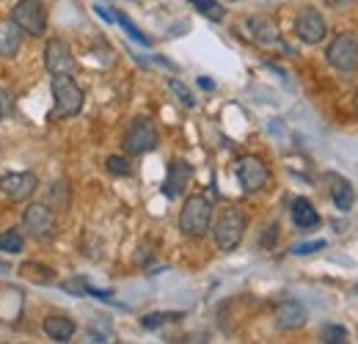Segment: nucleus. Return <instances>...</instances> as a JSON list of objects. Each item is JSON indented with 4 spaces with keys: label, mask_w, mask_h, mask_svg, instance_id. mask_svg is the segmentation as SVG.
<instances>
[{
    "label": "nucleus",
    "mask_w": 358,
    "mask_h": 344,
    "mask_svg": "<svg viewBox=\"0 0 358 344\" xmlns=\"http://www.w3.org/2000/svg\"><path fill=\"white\" fill-rule=\"evenodd\" d=\"M306 322V308L301 306L298 301H284L278 303V308H275V325L281 328V331H295V328H301Z\"/></svg>",
    "instance_id": "15"
},
{
    "label": "nucleus",
    "mask_w": 358,
    "mask_h": 344,
    "mask_svg": "<svg viewBox=\"0 0 358 344\" xmlns=\"http://www.w3.org/2000/svg\"><path fill=\"white\" fill-rule=\"evenodd\" d=\"M86 287H89L86 281H75V278L64 284V289H69V292H78V295H83V292H86Z\"/></svg>",
    "instance_id": "29"
},
{
    "label": "nucleus",
    "mask_w": 358,
    "mask_h": 344,
    "mask_svg": "<svg viewBox=\"0 0 358 344\" xmlns=\"http://www.w3.org/2000/svg\"><path fill=\"white\" fill-rule=\"evenodd\" d=\"M325 3H339V0H325Z\"/></svg>",
    "instance_id": "31"
},
{
    "label": "nucleus",
    "mask_w": 358,
    "mask_h": 344,
    "mask_svg": "<svg viewBox=\"0 0 358 344\" xmlns=\"http://www.w3.org/2000/svg\"><path fill=\"white\" fill-rule=\"evenodd\" d=\"M248 34L254 42H259L262 47H270V44L281 42V34H278V22L273 17H265V14H257V17H248Z\"/></svg>",
    "instance_id": "13"
},
{
    "label": "nucleus",
    "mask_w": 358,
    "mask_h": 344,
    "mask_svg": "<svg viewBox=\"0 0 358 344\" xmlns=\"http://www.w3.org/2000/svg\"><path fill=\"white\" fill-rule=\"evenodd\" d=\"M0 190L11 201H25L36 190V176L31 171H11L0 176Z\"/></svg>",
    "instance_id": "10"
},
{
    "label": "nucleus",
    "mask_w": 358,
    "mask_h": 344,
    "mask_svg": "<svg viewBox=\"0 0 358 344\" xmlns=\"http://www.w3.org/2000/svg\"><path fill=\"white\" fill-rule=\"evenodd\" d=\"M105 169L110 173H116V176H127V173H130V163H127V157L110 155V157L105 160Z\"/></svg>",
    "instance_id": "25"
},
{
    "label": "nucleus",
    "mask_w": 358,
    "mask_h": 344,
    "mask_svg": "<svg viewBox=\"0 0 358 344\" xmlns=\"http://www.w3.org/2000/svg\"><path fill=\"white\" fill-rule=\"evenodd\" d=\"M11 110H14V99H11V94L6 88H0V122L6 116H11Z\"/></svg>",
    "instance_id": "28"
},
{
    "label": "nucleus",
    "mask_w": 358,
    "mask_h": 344,
    "mask_svg": "<svg viewBox=\"0 0 358 344\" xmlns=\"http://www.w3.org/2000/svg\"><path fill=\"white\" fill-rule=\"evenodd\" d=\"M210 229H213L218 251L229 254V251H234L243 243L245 229H248V217H245V213L240 207H226L224 213L218 215V220H215V226H210Z\"/></svg>",
    "instance_id": "2"
},
{
    "label": "nucleus",
    "mask_w": 358,
    "mask_h": 344,
    "mask_svg": "<svg viewBox=\"0 0 358 344\" xmlns=\"http://www.w3.org/2000/svg\"><path fill=\"white\" fill-rule=\"evenodd\" d=\"M295 34H298V39H301V42L320 44L322 39H325V34H328L322 14H320V11H314V8H303V11H298V17H295Z\"/></svg>",
    "instance_id": "11"
},
{
    "label": "nucleus",
    "mask_w": 358,
    "mask_h": 344,
    "mask_svg": "<svg viewBox=\"0 0 358 344\" xmlns=\"http://www.w3.org/2000/svg\"><path fill=\"white\" fill-rule=\"evenodd\" d=\"M179 317H182L179 311H157V314H146V317H141V328L155 331V328H160V325H166V322H174V320H179Z\"/></svg>",
    "instance_id": "22"
},
{
    "label": "nucleus",
    "mask_w": 358,
    "mask_h": 344,
    "mask_svg": "<svg viewBox=\"0 0 358 344\" xmlns=\"http://www.w3.org/2000/svg\"><path fill=\"white\" fill-rule=\"evenodd\" d=\"M320 248H325V240L301 243V245H295V248H292V254H298V257H306V254H314V251H320Z\"/></svg>",
    "instance_id": "27"
},
{
    "label": "nucleus",
    "mask_w": 358,
    "mask_h": 344,
    "mask_svg": "<svg viewBox=\"0 0 358 344\" xmlns=\"http://www.w3.org/2000/svg\"><path fill=\"white\" fill-rule=\"evenodd\" d=\"M325 179H328V190H331L334 207L342 210V213H350V207H353V201H356L353 185H350L345 176H339V173H328Z\"/></svg>",
    "instance_id": "14"
},
{
    "label": "nucleus",
    "mask_w": 358,
    "mask_h": 344,
    "mask_svg": "<svg viewBox=\"0 0 358 344\" xmlns=\"http://www.w3.org/2000/svg\"><path fill=\"white\" fill-rule=\"evenodd\" d=\"M20 275L28 278V281H34V284H42V287L55 281V270L42 264V261H25V264L20 267Z\"/></svg>",
    "instance_id": "19"
},
{
    "label": "nucleus",
    "mask_w": 358,
    "mask_h": 344,
    "mask_svg": "<svg viewBox=\"0 0 358 344\" xmlns=\"http://www.w3.org/2000/svg\"><path fill=\"white\" fill-rule=\"evenodd\" d=\"M96 14H99L102 20H108V22H113V20H116V14H110L105 6H96Z\"/></svg>",
    "instance_id": "30"
},
{
    "label": "nucleus",
    "mask_w": 358,
    "mask_h": 344,
    "mask_svg": "<svg viewBox=\"0 0 358 344\" xmlns=\"http://www.w3.org/2000/svg\"><path fill=\"white\" fill-rule=\"evenodd\" d=\"M292 223L298 229H314L320 223V213L314 210V204L309 199H295L292 201Z\"/></svg>",
    "instance_id": "18"
},
{
    "label": "nucleus",
    "mask_w": 358,
    "mask_h": 344,
    "mask_svg": "<svg viewBox=\"0 0 358 344\" xmlns=\"http://www.w3.org/2000/svg\"><path fill=\"white\" fill-rule=\"evenodd\" d=\"M42 328H45L47 339H52V342H69L75 336V331H78L75 322L66 314H50Z\"/></svg>",
    "instance_id": "16"
},
{
    "label": "nucleus",
    "mask_w": 358,
    "mask_h": 344,
    "mask_svg": "<svg viewBox=\"0 0 358 344\" xmlns=\"http://www.w3.org/2000/svg\"><path fill=\"white\" fill-rule=\"evenodd\" d=\"M50 91H52V110L58 119H72L83 110V88L75 83L72 75H52V83H50Z\"/></svg>",
    "instance_id": "3"
},
{
    "label": "nucleus",
    "mask_w": 358,
    "mask_h": 344,
    "mask_svg": "<svg viewBox=\"0 0 358 344\" xmlns=\"http://www.w3.org/2000/svg\"><path fill=\"white\" fill-rule=\"evenodd\" d=\"M322 342L345 344L348 342V331H345L342 325H325V328H322Z\"/></svg>",
    "instance_id": "24"
},
{
    "label": "nucleus",
    "mask_w": 358,
    "mask_h": 344,
    "mask_svg": "<svg viewBox=\"0 0 358 344\" xmlns=\"http://www.w3.org/2000/svg\"><path fill=\"white\" fill-rule=\"evenodd\" d=\"M11 20L17 22V28L34 39L45 36L47 31V11L39 0H20L11 11Z\"/></svg>",
    "instance_id": "5"
},
{
    "label": "nucleus",
    "mask_w": 358,
    "mask_h": 344,
    "mask_svg": "<svg viewBox=\"0 0 358 344\" xmlns=\"http://www.w3.org/2000/svg\"><path fill=\"white\" fill-rule=\"evenodd\" d=\"M210 226H213V201L207 196H201V193L190 196L185 201L182 213H179V231L185 237H196L199 240V237H204L210 231Z\"/></svg>",
    "instance_id": "1"
},
{
    "label": "nucleus",
    "mask_w": 358,
    "mask_h": 344,
    "mask_svg": "<svg viewBox=\"0 0 358 344\" xmlns=\"http://www.w3.org/2000/svg\"><path fill=\"white\" fill-rule=\"evenodd\" d=\"M325 58L334 69L339 72H356L358 69V36L350 31H342L334 36V42L328 44Z\"/></svg>",
    "instance_id": "4"
},
{
    "label": "nucleus",
    "mask_w": 358,
    "mask_h": 344,
    "mask_svg": "<svg viewBox=\"0 0 358 344\" xmlns=\"http://www.w3.org/2000/svg\"><path fill=\"white\" fill-rule=\"evenodd\" d=\"M157 141H160L157 127H155L149 119L138 116V119H133V124H130L127 135H124V152H127L130 157L146 155V152H152V149L157 146Z\"/></svg>",
    "instance_id": "7"
},
{
    "label": "nucleus",
    "mask_w": 358,
    "mask_h": 344,
    "mask_svg": "<svg viewBox=\"0 0 358 344\" xmlns=\"http://www.w3.org/2000/svg\"><path fill=\"white\" fill-rule=\"evenodd\" d=\"M45 66L50 75H75L78 61L72 55V47L64 39H50L45 47Z\"/></svg>",
    "instance_id": "8"
},
{
    "label": "nucleus",
    "mask_w": 358,
    "mask_h": 344,
    "mask_svg": "<svg viewBox=\"0 0 358 344\" xmlns=\"http://www.w3.org/2000/svg\"><path fill=\"white\" fill-rule=\"evenodd\" d=\"M237 182L245 193H259L262 187H268L270 182V169L268 163L257 155H245L237 160Z\"/></svg>",
    "instance_id": "6"
},
{
    "label": "nucleus",
    "mask_w": 358,
    "mask_h": 344,
    "mask_svg": "<svg viewBox=\"0 0 358 344\" xmlns=\"http://www.w3.org/2000/svg\"><path fill=\"white\" fill-rule=\"evenodd\" d=\"M356 110H358V94H356Z\"/></svg>",
    "instance_id": "32"
},
{
    "label": "nucleus",
    "mask_w": 358,
    "mask_h": 344,
    "mask_svg": "<svg viewBox=\"0 0 358 344\" xmlns=\"http://www.w3.org/2000/svg\"><path fill=\"white\" fill-rule=\"evenodd\" d=\"M190 6H193L199 14H204V17L215 20V22H221V20L226 17V8L218 3V0H190Z\"/></svg>",
    "instance_id": "21"
},
{
    "label": "nucleus",
    "mask_w": 358,
    "mask_h": 344,
    "mask_svg": "<svg viewBox=\"0 0 358 344\" xmlns=\"http://www.w3.org/2000/svg\"><path fill=\"white\" fill-rule=\"evenodd\" d=\"M22 226L28 229L31 237L47 240V237L55 234V215H52V210L47 204H31L25 210V215H22Z\"/></svg>",
    "instance_id": "9"
},
{
    "label": "nucleus",
    "mask_w": 358,
    "mask_h": 344,
    "mask_svg": "<svg viewBox=\"0 0 358 344\" xmlns=\"http://www.w3.org/2000/svg\"><path fill=\"white\" fill-rule=\"evenodd\" d=\"M116 22H119V25H122V28H124L130 36H133L135 42H141L143 47H152V42H149V39H146V36H143L138 28H135V22L130 20V17H127V14H122V11H119V14H116Z\"/></svg>",
    "instance_id": "23"
},
{
    "label": "nucleus",
    "mask_w": 358,
    "mask_h": 344,
    "mask_svg": "<svg viewBox=\"0 0 358 344\" xmlns=\"http://www.w3.org/2000/svg\"><path fill=\"white\" fill-rule=\"evenodd\" d=\"M22 248H25V237H22V231L8 229V231L0 234V251H3V254H22Z\"/></svg>",
    "instance_id": "20"
},
{
    "label": "nucleus",
    "mask_w": 358,
    "mask_h": 344,
    "mask_svg": "<svg viewBox=\"0 0 358 344\" xmlns=\"http://www.w3.org/2000/svg\"><path fill=\"white\" fill-rule=\"evenodd\" d=\"M22 44V31L17 28L14 20H0V55L3 58H14L20 52Z\"/></svg>",
    "instance_id": "17"
},
{
    "label": "nucleus",
    "mask_w": 358,
    "mask_h": 344,
    "mask_svg": "<svg viewBox=\"0 0 358 344\" xmlns=\"http://www.w3.org/2000/svg\"><path fill=\"white\" fill-rule=\"evenodd\" d=\"M190 179H193V166L187 163V160H171V166H169V176H166V185H163V193L169 196V199H177L185 193V187L190 185Z\"/></svg>",
    "instance_id": "12"
},
{
    "label": "nucleus",
    "mask_w": 358,
    "mask_h": 344,
    "mask_svg": "<svg viewBox=\"0 0 358 344\" xmlns=\"http://www.w3.org/2000/svg\"><path fill=\"white\" fill-rule=\"evenodd\" d=\"M169 88H171V91L177 94V96H179V102H182V105H187V108H193V105H196V99H193V94H190V88L185 86L182 80H174V78H171V80H169Z\"/></svg>",
    "instance_id": "26"
}]
</instances>
